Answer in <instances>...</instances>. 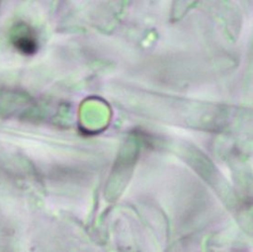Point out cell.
I'll return each mask as SVG.
<instances>
[{"instance_id": "6da1fadb", "label": "cell", "mask_w": 253, "mask_h": 252, "mask_svg": "<svg viewBox=\"0 0 253 252\" xmlns=\"http://www.w3.org/2000/svg\"><path fill=\"white\" fill-rule=\"evenodd\" d=\"M11 42L21 53L34 54L38 48V40L34 31L26 24L19 23L13 27L10 35Z\"/></svg>"}]
</instances>
